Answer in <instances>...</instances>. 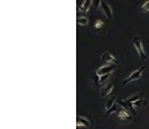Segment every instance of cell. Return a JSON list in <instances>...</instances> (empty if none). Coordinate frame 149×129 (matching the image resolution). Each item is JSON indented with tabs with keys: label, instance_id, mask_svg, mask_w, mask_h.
Segmentation results:
<instances>
[{
	"label": "cell",
	"instance_id": "obj_3",
	"mask_svg": "<svg viewBox=\"0 0 149 129\" xmlns=\"http://www.w3.org/2000/svg\"><path fill=\"white\" fill-rule=\"evenodd\" d=\"M117 115H118V118L123 121V123H129V121H132V115H131L127 111H124L123 107L120 109V112H118Z\"/></svg>",
	"mask_w": 149,
	"mask_h": 129
},
{
	"label": "cell",
	"instance_id": "obj_12",
	"mask_svg": "<svg viewBox=\"0 0 149 129\" xmlns=\"http://www.w3.org/2000/svg\"><path fill=\"white\" fill-rule=\"evenodd\" d=\"M76 22H78L79 26H87V24H89V19H87V17H82V16H78Z\"/></svg>",
	"mask_w": 149,
	"mask_h": 129
},
{
	"label": "cell",
	"instance_id": "obj_2",
	"mask_svg": "<svg viewBox=\"0 0 149 129\" xmlns=\"http://www.w3.org/2000/svg\"><path fill=\"white\" fill-rule=\"evenodd\" d=\"M143 72H144V67H140L138 70H135L133 73H131V76H129L127 79H124L123 81V86L126 84H129V82H132V81H137L138 78H141V75H143Z\"/></svg>",
	"mask_w": 149,
	"mask_h": 129
},
{
	"label": "cell",
	"instance_id": "obj_5",
	"mask_svg": "<svg viewBox=\"0 0 149 129\" xmlns=\"http://www.w3.org/2000/svg\"><path fill=\"white\" fill-rule=\"evenodd\" d=\"M117 69V66H104L98 70V76H104V75H110L113 70Z\"/></svg>",
	"mask_w": 149,
	"mask_h": 129
},
{
	"label": "cell",
	"instance_id": "obj_9",
	"mask_svg": "<svg viewBox=\"0 0 149 129\" xmlns=\"http://www.w3.org/2000/svg\"><path fill=\"white\" fill-rule=\"evenodd\" d=\"M141 98H143V93H135V95H132V97H129V98H126L124 101H127V103H133V101H138V100H141Z\"/></svg>",
	"mask_w": 149,
	"mask_h": 129
},
{
	"label": "cell",
	"instance_id": "obj_7",
	"mask_svg": "<svg viewBox=\"0 0 149 129\" xmlns=\"http://www.w3.org/2000/svg\"><path fill=\"white\" fill-rule=\"evenodd\" d=\"M76 121H78L79 126H86V128H92V121L87 120V118H82V117H78L76 118Z\"/></svg>",
	"mask_w": 149,
	"mask_h": 129
},
{
	"label": "cell",
	"instance_id": "obj_15",
	"mask_svg": "<svg viewBox=\"0 0 149 129\" xmlns=\"http://www.w3.org/2000/svg\"><path fill=\"white\" fill-rule=\"evenodd\" d=\"M92 78H93V82H95V84H98V86H99V78H98V73H93V75H92Z\"/></svg>",
	"mask_w": 149,
	"mask_h": 129
},
{
	"label": "cell",
	"instance_id": "obj_8",
	"mask_svg": "<svg viewBox=\"0 0 149 129\" xmlns=\"http://www.w3.org/2000/svg\"><path fill=\"white\" fill-rule=\"evenodd\" d=\"M90 5H92V0H86V2H82L81 5H79V14L86 13V11L90 8Z\"/></svg>",
	"mask_w": 149,
	"mask_h": 129
},
{
	"label": "cell",
	"instance_id": "obj_4",
	"mask_svg": "<svg viewBox=\"0 0 149 129\" xmlns=\"http://www.w3.org/2000/svg\"><path fill=\"white\" fill-rule=\"evenodd\" d=\"M101 58H102V62H106V64L109 62V66H117V64H118V61H117L115 58H113V56L110 55V53H102Z\"/></svg>",
	"mask_w": 149,
	"mask_h": 129
},
{
	"label": "cell",
	"instance_id": "obj_16",
	"mask_svg": "<svg viewBox=\"0 0 149 129\" xmlns=\"http://www.w3.org/2000/svg\"><path fill=\"white\" fill-rule=\"evenodd\" d=\"M148 9H149V2H146V3L143 5V11H148Z\"/></svg>",
	"mask_w": 149,
	"mask_h": 129
},
{
	"label": "cell",
	"instance_id": "obj_14",
	"mask_svg": "<svg viewBox=\"0 0 149 129\" xmlns=\"http://www.w3.org/2000/svg\"><path fill=\"white\" fill-rule=\"evenodd\" d=\"M144 103H146V100H144V98H141V100H138V101H135V103H133V107H140V106H143Z\"/></svg>",
	"mask_w": 149,
	"mask_h": 129
},
{
	"label": "cell",
	"instance_id": "obj_11",
	"mask_svg": "<svg viewBox=\"0 0 149 129\" xmlns=\"http://www.w3.org/2000/svg\"><path fill=\"white\" fill-rule=\"evenodd\" d=\"M101 8L104 9L106 16H107V17H112V11H110V6H109L106 2H101Z\"/></svg>",
	"mask_w": 149,
	"mask_h": 129
},
{
	"label": "cell",
	"instance_id": "obj_1",
	"mask_svg": "<svg viewBox=\"0 0 149 129\" xmlns=\"http://www.w3.org/2000/svg\"><path fill=\"white\" fill-rule=\"evenodd\" d=\"M133 45H135V48H137V51H138V55H140V58L141 59H146V53H144V48H143V44H141V39L138 36H133Z\"/></svg>",
	"mask_w": 149,
	"mask_h": 129
},
{
	"label": "cell",
	"instance_id": "obj_10",
	"mask_svg": "<svg viewBox=\"0 0 149 129\" xmlns=\"http://www.w3.org/2000/svg\"><path fill=\"white\" fill-rule=\"evenodd\" d=\"M115 101H117V98L113 97V95H112V97H109L107 100H106V111H107V109H110V107H113V106L117 104Z\"/></svg>",
	"mask_w": 149,
	"mask_h": 129
},
{
	"label": "cell",
	"instance_id": "obj_13",
	"mask_svg": "<svg viewBox=\"0 0 149 129\" xmlns=\"http://www.w3.org/2000/svg\"><path fill=\"white\" fill-rule=\"evenodd\" d=\"M120 109H121V106H118V104H115V106H113V107H110V109H107V111H106V117H107V115H110V113H112V112H120Z\"/></svg>",
	"mask_w": 149,
	"mask_h": 129
},
{
	"label": "cell",
	"instance_id": "obj_6",
	"mask_svg": "<svg viewBox=\"0 0 149 129\" xmlns=\"http://www.w3.org/2000/svg\"><path fill=\"white\" fill-rule=\"evenodd\" d=\"M112 89H113V82H107V84L102 87V90H101V97H107V95H110Z\"/></svg>",
	"mask_w": 149,
	"mask_h": 129
}]
</instances>
